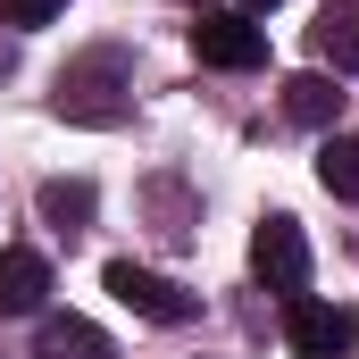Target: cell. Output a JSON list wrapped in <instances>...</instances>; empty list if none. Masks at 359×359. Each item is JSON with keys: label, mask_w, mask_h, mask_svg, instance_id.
Wrapping results in <instances>:
<instances>
[{"label": "cell", "mask_w": 359, "mask_h": 359, "mask_svg": "<svg viewBox=\"0 0 359 359\" xmlns=\"http://www.w3.org/2000/svg\"><path fill=\"white\" fill-rule=\"evenodd\" d=\"M126 109H134V59H126L117 42L76 50V59L59 67V117H76V126H117Z\"/></svg>", "instance_id": "obj_1"}, {"label": "cell", "mask_w": 359, "mask_h": 359, "mask_svg": "<svg viewBox=\"0 0 359 359\" xmlns=\"http://www.w3.org/2000/svg\"><path fill=\"white\" fill-rule=\"evenodd\" d=\"M251 276H259L268 292H284V301L309 292V234H301V217H284V209L259 217V234H251Z\"/></svg>", "instance_id": "obj_2"}, {"label": "cell", "mask_w": 359, "mask_h": 359, "mask_svg": "<svg viewBox=\"0 0 359 359\" xmlns=\"http://www.w3.org/2000/svg\"><path fill=\"white\" fill-rule=\"evenodd\" d=\"M192 59H201V67L243 76V67H259V59H268V25H259V17H243V8H201V25H192Z\"/></svg>", "instance_id": "obj_3"}, {"label": "cell", "mask_w": 359, "mask_h": 359, "mask_svg": "<svg viewBox=\"0 0 359 359\" xmlns=\"http://www.w3.org/2000/svg\"><path fill=\"white\" fill-rule=\"evenodd\" d=\"M284 343L292 359H351L359 351V309H326V301H284Z\"/></svg>", "instance_id": "obj_4"}, {"label": "cell", "mask_w": 359, "mask_h": 359, "mask_svg": "<svg viewBox=\"0 0 359 359\" xmlns=\"http://www.w3.org/2000/svg\"><path fill=\"white\" fill-rule=\"evenodd\" d=\"M100 284H109L134 318H151V326H184V318L201 309L184 284H168V276H151V268H134V259H109V276H100Z\"/></svg>", "instance_id": "obj_5"}, {"label": "cell", "mask_w": 359, "mask_h": 359, "mask_svg": "<svg viewBox=\"0 0 359 359\" xmlns=\"http://www.w3.org/2000/svg\"><path fill=\"white\" fill-rule=\"evenodd\" d=\"M42 301H50V259L25 251V243L0 251V318H34Z\"/></svg>", "instance_id": "obj_6"}, {"label": "cell", "mask_w": 359, "mask_h": 359, "mask_svg": "<svg viewBox=\"0 0 359 359\" xmlns=\"http://www.w3.org/2000/svg\"><path fill=\"white\" fill-rule=\"evenodd\" d=\"M309 50H318V67L359 76V0H326V8H318V25H309Z\"/></svg>", "instance_id": "obj_7"}, {"label": "cell", "mask_w": 359, "mask_h": 359, "mask_svg": "<svg viewBox=\"0 0 359 359\" xmlns=\"http://www.w3.org/2000/svg\"><path fill=\"white\" fill-rule=\"evenodd\" d=\"M34 359H117V343L76 318V309H59V318H42V334H34Z\"/></svg>", "instance_id": "obj_8"}, {"label": "cell", "mask_w": 359, "mask_h": 359, "mask_svg": "<svg viewBox=\"0 0 359 359\" xmlns=\"http://www.w3.org/2000/svg\"><path fill=\"white\" fill-rule=\"evenodd\" d=\"M284 117L326 134V126L343 117V92H334V76H326V67H301V76H284Z\"/></svg>", "instance_id": "obj_9"}, {"label": "cell", "mask_w": 359, "mask_h": 359, "mask_svg": "<svg viewBox=\"0 0 359 359\" xmlns=\"http://www.w3.org/2000/svg\"><path fill=\"white\" fill-rule=\"evenodd\" d=\"M42 217H50L59 234H84V217H92V184H84V176H50V184H42Z\"/></svg>", "instance_id": "obj_10"}, {"label": "cell", "mask_w": 359, "mask_h": 359, "mask_svg": "<svg viewBox=\"0 0 359 359\" xmlns=\"http://www.w3.org/2000/svg\"><path fill=\"white\" fill-rule=\"evenodd\" d=\"M318 184H326L334 201H359V142L326 134V151H318Z\"/></svg>", "instance_id": "obj_11"}, {"label": "cell", "mask_w": 359, "mask_h": 359, "mask_svg": "<svg viewBox=\"0 0 359 359\" xmlns=\"http://www.w3.org/2000/svg\"><path fill=\"white\" fill-rule=\"evenodd\" d=\"M67 0H0V25H17V34H34V25H50Z\"/></svg>", "instance_id": "obj_12"}, {"label": "cell", "mask_w": 359, "mask_h": 359, "mask_svg": "<svg viewBox=\"0 0 359 359\" xmlns=\"http://www.w3.org/2000/svg\"><path fill=\"white\" fill-rule=\"evenodd\" d=\"M268 8H284V0H243V17H268Z\"/></svg>", "instance_id": "obj_13"}]
</instances>
